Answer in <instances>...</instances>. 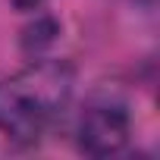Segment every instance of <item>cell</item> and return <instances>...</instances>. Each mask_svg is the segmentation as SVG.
<instances>
[{"mask_svg": "<svg viewBox=\"0 0 160 160\" xmlns=\"http://www.w3.org/2000/svg\"><path fill=\"white\" fill-rule=\"evenodd\" d=\"M75 72L60 60H41L0 78V132L16 141H35L66 110Z\"/></svg>", "mask_w": 160, "mask_h": 160, "instance_id": "obj_1", "label": "cell"}, {"mask_svg": "<svg viewBox=\"0 0 160 160\" xmlns=\"http://www.w3.org/2000/svg\"><path fill=\"white\" fill-rule=\"evenodd\" d=\"M129 141V113L122 104L98 101L78 119V148L91 157H110Z\"/></svg>", "mask_w": 160, "mask_h": 160, "instance_id": "obj_2", "label": "cell"}, {"mask_svg": "<svg viewBox=\"0 0 160 160\" xmlns=\"http://www.w3.org/2000/svg\"><path fill=\"white\" fill-rule=\"evenodd\" d=\"M10 3H13L16 10H38L44 0H10Z\"/></svg>", "mask_w": 160, "mask_h": 160, "instance_id": "obj_3", "label": "cell"}]
</instances>
